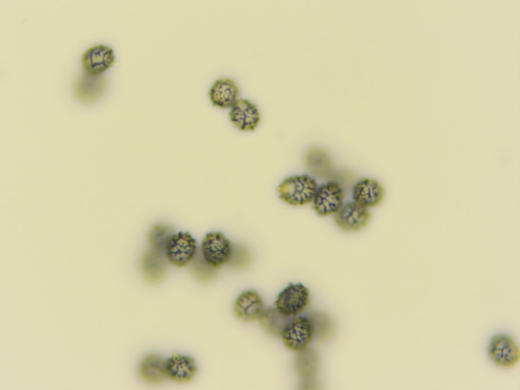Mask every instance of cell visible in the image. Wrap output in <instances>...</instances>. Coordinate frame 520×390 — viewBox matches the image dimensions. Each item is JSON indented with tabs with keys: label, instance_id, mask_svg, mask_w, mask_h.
Segmentation results:
<instances>
[{
	"label": "cell",
	"instance_id": "obj_1",
	"mask_svg": "<svg viewBox=\"0 0 520 390\" xmlns=\"http://www.w3.org/2000/svg\"><path fill=\"white\" fill-rule=\"evenodd\" d=\"M318 188L316 181L306 175L286 178L277 187L279 198L293 206H303L312 202Z\"/></svg>",
	"mask_w": 520,
	"mask_h": 390
},
{
	"label": "cell",
	"instance_id": "obj_2",
	"mask_svg": "<svg viewBox=\"0 0 520 390\" xmlns=\"http://www.w3.org/2000/svg\"><path fill=\"white\" fill-rule=\"evenodd\" d=\"M488 353L496 366L503 368L515 367L520 360L518 345L511 336L505 334H497L492 338Z\"/></svg>",
	"mask_w": 520,
	"mask_h": 390
},
{
	"label": "cell",
	"instance_id": "obj_3",
	"mask_svg": "<svg viewBox=\"0 0 520 390\" xmlns=\"http://www.w3.org/2000/svg\"><path fill=\"white\" fill-rule=\"evenodd\" d=\"M314 331L313 323L309 318L296 316L290 319L280 336L287 349L300 351L311 342Z\"/></svg>",
	"mask_w": 520,
	"mask_h": 390
},
{
	"label": "cell",
	"instance_id": "obj_4",
	"mask_svg": "<svg viewBox=\"0 0 520 390\" xmlns=\"http://www.w3.org/2000/svg\"><path fill=\"white\" fill-rule=\"evenodd\" d=\"M309 289L302 284H290L278 295L275 308L285 316L291 317L302 312L309 303Z\"/></svg>",
	"mask_w": 520,
	"mask_h": 390
},
{
	"label": "cell",
	"instance_id": "obj_5",
	"mask_svg": "<svg viewBox=\"0 0 520 390\" xmlns=\"http://www.w3.org/2000/svg\"><path fill=\"white\" fill-rule=\"evenodd\" d=\"M201 251L207 265L218 268L230 259L232 253L231 243L221 233H209L202 241Z\"/></svg>",
	"mask_w": 520,
	"mask_h": 390
},
{
	"label": "cell",
	"instance_id": "obj_6",
	"mask_svg": "<svg viewBox=\"0 0 520 390\" xmlns=\"http://www.w3.org/2000/svg\"><path fill=\"white\" fill-rule=\"evenodd\" d=\"M196 241L188 233L173 234L166 249L168 260L178 267L186 266L196 253Z\"/></svg>",
	"mask_w": 520,
	"mask_h": 390
},
{
	"label": "cell",
	"instance_id": "obj_7",
	"mask_svg": "<svg viewBox=\"0 0 520 390\" xmlns=\"http://www.w3.org/2000/svg\"><path fill=\"white\" fill-rule=\"evenodd\" d=\"M343 192L340 186L329 182L318 188L312 208L319 216L336 214L343 206Z\"/></svg>",
	"mask_w": 520,
	"mask_h": 390
},
{
	"label": "cell",
	"instance_id": "obj_8",
	"mask_svg": "<svg viewBox=\"0 0 520 390\" xmlns=\"http://www.w3.org/2000/svg\"><path fill=\"white\" fill-rule=\"evenodd\" d=\"M81 62L84 72L99 75L114 64L115 56L110 47L95 45L83 53Z\"/></svg>",
	"mask_w": 520,
	"mask_h": 390
},
{
	"label": "cell",
	"instance_id": "obj_9",
	"mask_svg": "<svg viewBox=\"0 0 520 390\" xmlns=\"http://www.w3.org/2000/svg\"><path fill=\"white\" fill-rule=\"evenodd\" d=\"M198 370L195 360L189 356L175 353L166 359L167 378L172 382L188 383L195 377Z\"/></svg>",
	"mask_w": 520,
	"mask_h": 390
},
{
	"label": "cell",
	"instance_id": "obj_10",
	"mask_svg": "<svg viewBox=\"0 0 520 390\" xmlns=\"http://www.w3.org/2000/svg\"><path fill=\"white\" fill-rule=\"evenodd\" d=\"M230 119L240 130L253 131L259 122L260 114L256 105L240 98L232 106Z\"/></svg>",
	"mask_w": 520,
	"mask_h": 390
},
{
	"label": "cell",
	"instance_id": "obj_11",
	"mask_svg": "<svg viewBox=\"0 0 520 390\" xmlns=\"http://www.w3.org/2000/svg\"><path fill=\"white\" fill-rule=\"evenodd\" d=\"M367 208L355 202L347 203L336 213L337 224L346 231H356L364 227L369 218Z\"/></svg>",
	"mask_w": 520,
	"mask_h": 390
},
{
	"label": "cell",
	"instance_id": "obj_12",
	"mask_svg": "<svg viewBox=\"0 0 520 390\" xmlns=\"http://www.w3.org/2000/svg\"><path fill=\"white\" fill-rule=\"evenodd\" d=\"M138 375L144 383L158 385L167 379L166 359L155 354H149L143 358L138 367Z\"/></svg>",
	"mask_w": 520,
	"mask_h": 390
},
{
	"label": "cell",
	"instance_id": "obj_13",
	"mask_svg": "<svg viewBox=\"0 0 520 390\" xmlns=\"http://www.w3.org/2000/svg\"><path fill=\"white\" fill-rule=\"evenodd\" d=\"M264 309V303L261 297L253 290L242 292L237 298L234 305L236 316L244 322L257 319Z\"/></svg>",
	"mask_w": 520,
	"mask_h": 390
},
{
	"label": "cell",
	"instance_id": "obj_14",
	"mask_svg": "<svg viewBox=\"0 0 520 390\" xmlns=\"http://www.w3.org/2000/svg\"><path fill=\"white\" fill-rule=\"evenodd\" d=\"M239 93V87L234 80L222 78L216 80L212 85L209 95L213 106L225 109L232 106Z\"/></svg>",
	"mask_w": 520,
	"mask_h": 390
},
{
	"label": "cell",
	"instance_id": "obj_15",
	"mask_svg": "<svg viewBox=\"0 0 520 390\" xmlns=\"http://www.w3.org/2000/svg\"><path fill=\"white\" fill-rule=\"evenodd\" d=\"M167 255L151 248L142 256L141 267L144 279L150 283H157L162 280L167 270Z\"/></svg>",
	"mask_w": 520,
	"mask_h": 390
},
{
	"label": "cell",
	"instance_id": "obj_16",
	"mask_svg": "<svg viewBox=\"0 0 520 390\" xmlns=\"http://www.w3.org/2000/svg\"><path fill=\"white\" fill-rule=\"evenodd\" d=\"M105 86V82L101 75H93L84 72L76 81L75 95L81 102H93L101 96Z\"/></svg>",
	"mask_w": 520,
	"mask_h": 390
},
{
	"label": "cell",
	"instance_id": "obj_17",
	"mask_svg": "<svg viewBox=\"0 0 520 390\" xmlns=\"http://www.w3.org/2000/svg\"><path fill=\"white\" fill-rule=\"evenodd\" d=\"M383 193V189L377 181L364 179L354 186L353 199L354 202L367 208L378 205Z\"/></svg>",
	"mask_w": 520,
	"mask_h": 390
},
{
	"label": "cell",
	"instance_id": "obj_18",
	"mask_svg": "<svg viewBox=\"0 0 520 390\" xmlns=\"http://www.w3.org/2000/svg\"><path fill=\"white\" fill-rule=\"evenodd\" d=\"M290 319L291 317L284 316L275 308L264 309L258 318L262 329L272 336L281 335Z\"/></svg>",
	"mask_w": 520,
	"mask_h": 390
},
{
	"label": "cell",
	"instance_id": "obj_19",
	"mask_svg": "<svg viewBox=\"0 0 520 390\" xmlns=\"http://www.w3.org/2000/svg\"><path fill=\"white\" fill-rule=\"evenodd\" d=\"M307 167L316 175H326L331 166L330 158L323 150L313 148L309 150L306 158Z\"/></svg>",
	"mask_w": 520,
	"mask_h": 390
},
{
	"label": "cell",
	"instance_id": "obj_20",
	"mask_svg": "<svg viewBox=\"0 0 520 390\" xmlns=\"http://www.w3.org/2000/svg\"><path fill=\"white\" fill-rule=\"evenodd\" d=\"M173 235L168 226L156 224L149 231L148 239L152 248L166 254L167 246Z\"/></svg>",
	"mask_w": 520,
	"mask_h": 390
},
{
	"label": "cell",
	"instance_id": "obj_21",
	"mask_svg": "<svg viewBox=\"0 0 520 390\" xmlns=\"http://www.w3.org/2000/svg\"><path fill=\"white\" fill-rule=\"evenodd\" d=\"M298 352L296 361V370L300 375L307 376L312 372L314 359L312 354L307 350V348Z\"/></svg>",
	"mask_w": 520,
	"mask_h": 390
}]
</instances>
